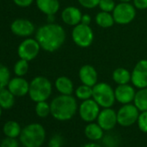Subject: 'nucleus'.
Wrapping results in <instances>:
<instances>
[{
  "label": "nucleus",
  "instance_id": "obj_1",
  "mask_svg": "<svg viewBox=\"0 0 147 147\" xmlns=\"http://www.w3.org/2000/svg\"><path fill=\"white\" fill-rule=\"evenodd\" d=\"M36 39L41 49L47 52H55L64 44L66 32L61 25L55 23H48L37 30Z\"/></svg>",
  "mask_w": 147,
  "mask_h": 147
},
{
  "label": "nucleus",
  "instance_id": "obj_2",
  "mask_svg": "<svg viewBox=\"0 0 147 147\" xmlns=\"http://www.w3.org/2000/svg\"><path fill=\"white\" fill-rule=\"evenodd\" d=\"M78 105L76 99L72 95L60 94L50 103V114L57 120L67 121L76 114Z\"/></svg>",
  "mask_w": 147,
  "mask_h": 147
},
{
  "label": "nucleus",
  "instance_id": "obj_3",
  "mask_svg": "<svg viewBox=\"0 0 147 147\" xmlns=\"http://www.w3.org/2000/svg\"><path fill=\"white\" fill-rule=\"evenodd\" d=\"M46 138L44 127L38 123H32L22 129L19 136L21 144L25 147H41Z\"/></svg>",
  "mask_w": 147,
  "mask_h": 147
},
{
  "label": "nucleus",
  "instance_id": "obj_4",
  "mask_svg": "<svg viewBox=\"0 0 147 147\" xmlns=\"http://www.w3.org/2000/svg\"><path fill=\"white\" fill-rule=\"evenodd\" d=\"M52 94V83L44 76H36L30 83L29 95L35 102L47 100Z\"/></svg>",
  "mask_w": 147,
  "mask_h": 147
},
{
  "label": "nucleus",
  "instance_id": "obj_5",
  "mask_svg": "<svg viewBox=\"0 0 147 147\" xmlns=\"http://www.w3.org/2000/svg\"><path fill=\"white\" fill-rule=\"evenodd\" d=\"M92 98L102 108L112 107L116 101L114 89L107 82H98L93 87Z\"/></svg>",
  "mask_w": 147,
  "mask_h": 147
},
{
  "label": "nucleus",
  "instance_id": "obj_6",
  "mask_svg": "<svg viewBox=\"0 0 147 147\" xmlns=\"http://www.w3.org/2000/svg\"><path fill=\"white\" fill-rule=\"evenodd\" d=\"M115 24L119 25H126L131 24L136 18L137 9L131 2H119L112 12Z\"/></svg>",
  "mask_w": 147,
  "mask_h": 147
},
{
  "label": "nucleus",
  "instance_id": "obj_7",
  "mask_svg": "<svg viewBox=\"0 0 147 147\" xmlns=\"http://www.w3.org/2000/svg\"><path fill=\"white\" fill-rule=\"evenodd\" d=\"M72 40L80 48H88L94 42V34L90 25L79 24L72 30Z\"/></svg>",
  "mask_w": 147,
  "mask_h": 147
},
{
  "label": "nucleus",
  "instance_id": "obj_8",
  "mask_svg": "<svg viewBox=\"0 0 147 147\" xmlns=\"http://www.w3.org/2000/svg\"><path fill=\"white\" fill-rule=\"evenodd\" d=\"M139 110L134 104L129 103L123 105L117 112L118 124L121 126H131L138 121Z\"/></svg>",
  "mask_w": 147,
  "mask_h": 147
},
{
  "label": "nucleus",
  "instance_id": "obj_9",
  "mask_svg": "<svg viewBox=\"0 0 147 147\" xmlns=\"http://www.w3.org/2000/svg\"><path fill=\"white\" fill-rule=\"evenodd\" d=\"M131 82L134 88L138 89L147 88V60L142 59L138 61L132 71L131 72Z\"/></svg>",
  "mask_w": 147,
  "mask_h": 147
},
{
  "label": "nucleus",
  "instance_id": "obj_10",
  "mask_svg": "<svg viewBox=\"0 0 147 147\" xmlns=\"http://www.w3.org/2000/svg\"><path fill=\"white\" fill-rule=\"evenodd\" d=\"M78 112L81 119L83 121L90 123L97 119L100 112V107L93 98H91L82 100L78 107Z\"/></svg>",
  "mask_w": 147,
  "mask_h": 147
},
{
  "label": "nucleus",
  "instance_id": "obj_11",
  "mask_svg": "<svg viewBox=\"0 0 147 147\" xmlns=\"http://www.w3.org/2000/svg\"><path fill=\"white\" fill-rule=\"evenodd\" d=\"M41 46L36 39L27 38L20 43L18 53L21 59L29 61H32L38 55Z\"/></svg>",
  "mask_w": 147,
  "mask_h": 147
},
{
  "label": "nucleus",
  "instance_id": "obj_12",
  "mask_svg": "<svg viewBox=\"0 0 147 147\" xmlns=\"http://www.w3.org/2000/svg\"><path fill=\"white\" fill-rule=\"evenodd\" d=\"M97 123L104 131H111L118 124L117 112H115L111 107L103 108L99 113Z\"/></svg>",
  "mask_w": 147,
  "mask_h": 147
},
{
  "label": "nucleus",
  "instance_id": "obj_13",
  "mask_svg": "<svg viewBox=\"0 0 147 147\" xmlns=\"http://www.w3.org/2000/svg\"><path fill=\"white\" fill-rule=\"evenodd\" d=\"M114 94H115L116 101H118L122 105H125L133 102L136 91L134 87L128 83V84L118 85L114 89Z\"/></svg>",
  "mask_w": 147,
  "mask_h": 147
},
{
  "label": "nucleus",
  "instance_id": "obj_14",
  "mask_svg": "<svg viewBox=\"0 0 147 147\" xmlns=\"http://www.w3.org/2000/svg\"><path fill=\"white\" fill-rule=\"evenodd\" d=\"M82 18V11L76 6H67L61 13V18L62 22L68 26L75 27L76 25L81 24Z\"/></svg>",
  "mask_w": 147,
  "mask_h": 147
},
{
  "label": "nucleus",
  "instance_id": "obj_15",
  "mask_svg": "<svg viewBox=\"0 0 147 147\" xmlns=\"http://www.w3.org/2000/svg\"><path fill=\"white\" fill-rule=\"evenodd\" d=\"M11 31L19 36L26 37L31 36L35 31V25L28 19H16L11 26Z\"/></svg>",
  "mask_w": 147,
  "mask_h": 147
},
{
  "label": "nucleus",
  "instance_id": "obj_16",
  "mask_svg": "<svg viewBox=\"0 0 147 147\" xmlns=\"http://www.w3.org/2000/svg\"><path fill=\"white\" fill-rule=\"evenodd\" d=\"M79 78L82 84L94 87L98 83V72L94 67L86 64L79 70Z\"/></svg>",
  "mask_w": 147,
  "mask_h": 147
},
{
  "label": "nucleus",
  "instance_id": "obj_17",
  "mask_svg": "<svg viewBox=\"0 0 147 147\" xmlns=\"http://www.w3.org/2000/svg\"><path fill=\"white\" fill-rule=\"evenodd\" d=\"M8 89L15 95L22 97L29 94L30 83L22 77H16L10 81L8 84Z\"/></svg>",
  "mask_w": 147,
  "mask_h": 147
},
{
  "label": "nucleus",
  "instance_id": "obj_18",
  "mask_svg": "<svg viewBox=\"0 0 147 147\" xmlns=\"http://www.w3.org/2000/svg\"><path fill=\"white\" fill-rule=\"evenodd\" d=\"M36 6L45 15H55L60 10L59 0H36Z\"/></svg>",
  "mask_w": 147,
  "mask_h": 147
},
{
  "label": "nucleus",
  "instance_id": "obj_19",
  "mask_svg": "<svg viewBox=\"0 0 147 147\" xmlns=\"http://www.w3.org/2000/svg\"><path fill=\"white\" fill-rule=\"evenodd\" d=\"M55 87L60 94L72 95L75 92L73 82L67 76H60L55 82Z\"/></svg>",
  "mask_w": 147,
  "mask_h": 147
},
{
  "label": "nucleus",
  "instance_id": "obj_20",
  "mask_svg": "<svg viewBox=\"0 0 147 147\" xmlns=\"http://www.w3.org/2000/svg\"><path fill=\"white\" fill-rule=\"evenodd\" d=\"M84 133L86 137L91 141H98L104 137V130L98 123L90 122L85 127Z\"/></svg>",
  "mask_w": 147,
  "mask_h": 147
},
{
  "label": "nucleus",
  "instance_id": "obj_21",
  "mask_svg": "<svg viewBox=\"0 0 147 147\" xmlns=\"http://www.w3.org/2000/svg\"><path fill=\"white\" fill-rule=\"evenodd\" d=\"M131 77V72L125 67H117L113 70L112 74L113 81L117 85H123V84L130 83Z\"/></svg>",
  "mask_w": 147,
  "mask_h": 147
},
{
  "label": "nucleus",
  "instance_id": "obj_22",
  "mask_svg": "<svg viewBox=\"0 0 147 147\" xmlns=\"http://www.w3.org/2000/svg\"><path fill=\"white\" fill-rule=\"evenodd\" d=\"M94 21L98 26L103 29L111 28L115 24L113 14L111 12H106L102 11H100L95 15Z\"/></svg>",
  "mask_w": 147,
  "mask_h": 147
},
{
  "label": "nucleus",
  "instance_id": "obj_23",
  "mask_svg": "<svg viewBox=\"0 0 147 147\" xmlns=\"http://www.w3.org/2000/svg\"><path fill=\"white\" fill-rule=\"evenodd\" d=\"M3 131L6 137L17 138L18 137L20 136V133L22 131V128L17 121L9 120L4 125Z\"/></svg>",
  "mask_w": 147,
  "mask_h": 147
},
{
  "label": "nucleus",
  "instance_id": "obj_24",
  "mask_svg": "<svg viewBox=\"0 0 147 147\" xmlns=\"http://www.w3.org/2000/svg\"><path fill=\"white\" fill-rule=\"evenodd\" d=\"M133 104L140 112L147 111V88L138 89L136 92Z\"/></svg>",
  "mask_w": 147,
  "mask_h": 147
},
{
  "label": "nucleus",
  "instance_id": "obj_25",
  "mask_svg": "<svg viewBox=\"0 0 147 147\" xmlns=\"http://www.w3.org/2000/svg\"><path fill=\"white\" fill-rule=\"evenodd\" d=\"M15 95L9 90L3 88L0 90V106L3 109H10L14 106Z\"/></svg>",
  "mask_w": 147,
  "mask_h": 147
},
{
  "label": "nucleus",
  "instance_id": "obj_26",
  "mask_svg": "<svg viewBox=\"0 0 147 147\" xmlns=\"http://www.w3.org/2000/svg\"><path fill=\"white\" fill-rule=\"evenodd\" d=\"M76 97L81 100H86L91 99L93 96V88L85 84H82L75 89Z\"/></svg>",
  "mask_w": 147,
  "mask_h": 147
},
{
  "label": "nucleus",
  "instance_id": "obj_27",
  "mask_svg": "<svg viewBox=\"0 0 147 147\" xmlns=\"http://www.w3.org/2000/svg\"><path fill=\"white\" fill-rule=\"evenodd\" d=\"M11 73L7 67L0 63V90L8 86L11 81Z\"/></svg>",
  "mask_w": 147,
  "mask_h": 147
},
{
  "label": "nucleus",
  "instance_id": "obj_28",
  "mask_svg": "<svg viewBox=\"0 0 147 147\" xmlns=\"http://www.w3.org/2000/svg\"><path fill=\"white\" fill-rule=\"evenodd\" d=\"M36 113L40 118H46L50 114V104L46 100L36 102Z\"/></svg>",
  "mask_w": 147,
  "mask_h": 147
},
{
  "label": "nucleus",
  "instance_id": "obj_29",
  "mask_svg": "<svg viewBox=\"0 0 147 147\" xmlns=\"http://www.w3.org/2000/svg\"><path fill=\"white\" fill-rule=\"evenodd\" d=\"M28 70H29V63H28V61L26 60L21 59L18 61L17 63L15 64L14 71L18 76H20V77L24 76L27 74Z\"/></svg>",
  "mask_w": 147,
  "mask_h": 147
},
{
  "label": "nucleus",
  "instance_id": "obj_30",
  "mask_svg": "<svg viewBox=\"0 0 147 147\" xmlns=\"http://www.w3.org/2000/svg\"><path fill=\"white\" fill-rule=\"evenodd\" d=\"M116 6L114 0H100V3L98 7L100 11H106V12H113Z\"/></svg>",
  "mask_w": 147,
  "mask_h": 147
},
{
  "label": "nucleus",
  "instance_id": "obj_31",
  "mask_svg": "<svg viewBox=\"0 0 147 147\" xmlns=\"http://www.w3.org/2000/svg\"><path fill=\"white\" fill-rule=\"evenodd\" d=\"M138 125L141 131L147 133V111L141 112L138 119Z\"/></svg>",
  "mask_w": 147,
  "mask_h": 147
},
{
  "label": "nucleus",
  "instance_id": "obj_32",
  "mask_svg": "<svg viewBox=\"0 0 147 147\" xmlns=\"http://www.w3.org/2000/svg\"><path fill=\"white\" fill-rule=\"evenodd\" d=\"M79 5L85 9H94L98 7L100 0H78Z\"/></svg>",
  "mask_w": 147,
  "mask_h": 147
},
{
  "label": "nucleus",
  "instance_id": "obj_33",
  "mask_svg": "<svg viewBox=\"0 0 147 147\" xmlns=\"http://www.w3.org/2000/svg\"><path fill=\"white\" fill-rule=\"evenodd\" d=\"M0 147H19V143L17 138L6 137L0 143Z\"/></svg>",
  "mask_w": 147,
  "mask_h": 147
},
{
  "label": "nucleus",
  "instance_id": "obj_34",
  "mask_svg": "<svg viewBox=\"0 0 147 147\" xmlns=\"http://www.w3.org/2000/svg\"><path fill=\"white\" fill-rule=\"evenodd\" d=\"M113 135H105L103 138V144L106 147H116L118 145V141L115 139L114 137H112Z\"/></svg>",
  "mask_w": 147,
  "mask_h": 147
},
{
  "label": "nucleus",
  "instance_id": "obj_35",
  "mask_svg": "<svg viewBox=\"0 0 147 147\" xmlns=\"http://www.w3.org/2000/svg\"><path fill=\"white\" fill-rule=\"evenodd\" d=\"M132 5L137 10L144 11L147 9V0H132Z\"/></svg>",
  "mask_w": 147,
  "mask_h": 147
},
{
  "label": "nucleus",
  "instance_id": "obj_36",
  "mask_svg": "<svg viewBox=\"0 0 147 147\" xmlns=\"http://www.w3.org/2000/svg\"><path fill=\"white\" fill-rule=\"evenodd\" d=\"M61 138L59 135H55L49 142V147H61Z\"/></svg>",
  "mask_w": 147,
  "mask_h": 147
},
{
  "label": "nucleus",
  "instance_id": "obj_37",
  "mask_svg": "<svg viewBox=\"0 0 147 147\" xmlns=\"http://www.w3.org/2000/svg\"><path fill=\"white\" fill-rule=\"evenodd\" d=\"M13 1L17 5L20 7H28L33 3L34 0H13Z\"/></svg>",
  "mask_w": 147,
  "mask_h": 147
},
{
  "label": "nucleus",
  "instance_id": "obj_38",
  "mask_svg": "<svg viewBox=\"0 0 147 147\" xmlns=\"http://www.w3.org/2000/svg\"><path fill=\"white\" fill-rule=\"evenodd\" d=\"M92 21V18L89 14H82V21L81 23L86 25H90Z\"/></svg>",
  "mask_w": 147,
  "mask_h": 147
},
{
  "label": "nucleus",
  "instance_id": "obj_39",
  "mask_svg": "<svg viewBox=\"0 0 147 147\" xmlns=\"http://www.w3.org/2000/svg\"><path fill=\"white\" fill-rule=\"evenodd\" d=\"M82 147H102V146L100 145V144H97V143H88V144H84Z\"/></svg>",
  "mask_w": 147,
  "mask_h": 147
},
{
  "label": "nucleus",
  "instance_id": "obj_40",
  "mask_svg": "<svg viewBox=\"0 0 147 147\" xmlns=\"http://www.w3.org/2000/svg\"><path fill=\"white\" fill-rule=\"evenodd\" d=\"M55 15H48L47 16V21L48 23H55Z\"/></svg>",
  "mask_w": 147,
  "mask_h": 147
},
{
  "label": "nucleus",
  "instance_id": "obj_41",
  "mask_svg": "<svg viewBox=\"0 0 147 147\" xmlns=\"http://www.w3.org/2000/svg\"><path fill=\"white\" fill-rule=\"evenodd\" d=\"M119 2H124V3H129L131 1H132V0H118Z\"/></svg>",
  "mask_w": 147,
  "mask_h": 147
},
{
  "label": "nucleus",
  "instance_id": "obj_42",
  "mask_svg": "<svg viewBox=\"0 0 147 147\" xmlns=\"http://www.w3.org/2000/svg\"><path fill=\"white\" fill-rule=\"evenodd\" d=\"M2 107H1V106H0V117H1V115H2Z\"/></svg>",
  "mask_w": 147,
  "mask_h": 147
},
{
  "label": "nucleus",
  "instance_id": "obj_43",
  "mask_svg": "<svg viewBox=\"0 0 147 147\" xmlns=\"http://www.w3.org/2000/svg\"><path fill=\"white\" fill-rule=\"evenodd\" d=\"M23 147H25V146H23Z\"/></svg>",
  "mask_w": 147,
  "mask_h": 147
}]
</instances>
